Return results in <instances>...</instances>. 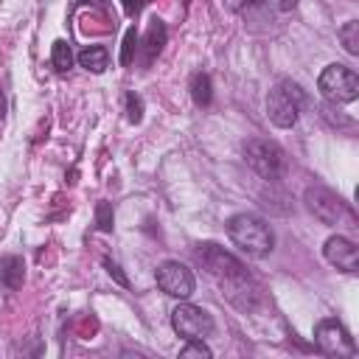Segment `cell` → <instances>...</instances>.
<instances>
[{"label": "cell", "instance_id": "21", "mask_svg": "<svg viewBox=\"0 0 359 359\" xmlns=\"http://www.w3.org/2000/svg\"><path fill=\"white\" fill-rule=\"evenodd\" d=\"M101 264H104V269H107V275H109V278H112L115 283H121L123 289H129V278L123 275V269H121V266H118V264H115L112 258H104Z\"/></svg>", "mask_w": 359, "mask_h": 359}, {"label": "cell", "instance_id": "16", "mask_svg": "<svg viewBox=\"0 0 359 359\" xmlns=\"http://www.w3.org/2000/svg\"><path fill=\"white\" fill-rule=\"evenodd\" d=\"M50 65L59 73H65V70L73 67V50H70V45L65 39H56L53 42V48H50Z\"/></svg>", "mask_w": 359, "mask_h": 359}, {"label": "cell", "instance_id": "10", "mask_svg": "<svg viewBox=\"0 0 359 359\" xmlns=\"http://www.w3.org/2000/svg\"><path fill=\"white\" fill-rule=\"evenodd\" d=\"M323 255H325V261H328L331 266H337V269H342V272H348V275L359 272V250H356V244H353L351 238H345V236H331V238H325Z\"/></svg>", "mask_w": 359, "mask_h": 359}, {"label": "cell", "instance_id": "1", "mask_svg": "<svg viewBox=\"0 0 359 359\" xmlns=\"http://www.w3.org/2000/svg\"><path fill=\"white\" fill-rule=\"evenodd\" d=\"M194 261L216 280L222 294L238 311H252L261 303V286L247 272V266L233 252H227L224 247H219L213 241H202L194 247Z\"/></svg>", "mask_w": 359, "mask_h": 359}, {"label": "cell", "instance_id": "24", "mask_svg": "<svg viewBox=\"0 0 359 359\" xmlns=\"http://www.w3.org/2000/svg\"><path fill=\"white\" fill-rule=\"evenodd\" d=\"M297 6V0H280V8L283 11H289V8H294Z\"/></svg>", "mask_w": 359, "mask_h": 359}, {"label": "cell", "instance_id": "2", "mask_svg": "<svg viewBox=\"0 0 359 359\" xmlns=\"http://www.w3.org/2000/svg\"><path fill=\"white\" fill-rule=\"evenodd\" d=\"M230 241L250 258H264L275 250V233L266 224V219L255 216V213H236L227 219L224 224Z\"/></svg>", "mask_w": 359, "mask_h": 359}, {"label": "cell", "instance_id": "22", "mask_svg": "<svg viewBox=\"0 0 359 359\" xmlns=\"http://www.w3.org/2000/svg\"><path fill=\"white\" fill-rule=\"evenodd\" d=\"M247 3H250V0H222V6H224L227 11H233V14H236V11H241Z\"/></svg>", "mask_w": 359, "mask_h": 359}, {"label": "cell", "instance_id": "14", "mask_svg": "<svg viewBox=\"0 0 359 359\" xmlns=\"http://www.w3.org/2000/svg\"><path fill=\"white\" fill-rule=\"evenodd\" d=\"M188 90H191V98H194L196 107H210V101H213V84H210V76L208 73L196 70L191 76V81H188Z\"/></svg>", "mask_w": 359, "mask_h": 359}, {"label": "cell", "instance_id": "18", "mask_svg": "<svg viewBox=\"0 0 359 359\" xmlns=\"http://www.w3.org/2000/svg\"><path fill=\"white\" fill-rule=\"evenodd\" d=\"M112 202H107V199H101L98 205H95V227L101 230V233H109L112 230Z\"/></svg>", "mask_w": 359, "mask_h": 359}, {"label": "cell", "instance_id": "23", "mask_svg": "<svg viewBox=\"0 0 359 359\" xmlns=\"http://www.w3.org/2000/svg\"><path fill=\"white\" fill-rule=\"evenodd\" d=\"M121 3H123V8H126V14H135V11L140 8V3H143V0H121Z\"/></svg>", "mask_w": 359, "mask_h": 359}, {"label": "cell", "instance_id": "7", "mask_svg": "<svg viewBox=\"0 0 359 359\" xmlns=\"http://www.w3.org/2000/svg\"><path fill=\"white\" fill-rule=\"evenodd\" d=\"M314 345L317 351H323L325 356H356V342L351 337V331L337 320V317H325L314 325Z\"/></svg>", "mask_w": 359, "mask_h": 359}, {"label": "cell", "instance_id": "20", "mask_svg": "<svg viewBox=\"0 0 359 359\" xmlns=\"http://www.w3.org/2000/svg\"><path fill=\"white\" fill-rule=\"evenodd\" d=\"M180 356L182 359H188V356H199V359H210L213 356V351L202 342V339H188V345L185 348H180Z\"/></svg>", "mask_w": 359, "mask_h": 359}, {"label": "cell", "instance_id": "8", "mask_svg": "<svg viewBox=\"0 0 359 359\" xmlns=\"http://www.w3.org/2000/svg\"><path fill=\"white\" fill-rule=\"evenodd\" d=\"M171 328L182 339H205V337H210L216 331V323H213V317L202 306H194V303L182 300L171 311Z\"/></svg>", "mask_w": 359, "mask_h": 359}, {"label": "cell", "instance_id": "15", "mask_svg": "<svg viewBox=\"0 0 359 359\" xmlns=\"http://www.w3.org/2000/svg\"><path fill=\"white\" fill-rule=\"evenodd\" d=\"M342 48L351 53V56H359V20H348L339 31H337Z\"/></svg>", "mask_w": 359, "mask_h": 359}, {"label": "cell", "instance_id": "13", "mask_svg": "<svg viewBox=\"0 0 359 359\" xmlns=\"http://www.w3.org/2000/svg\"><path fill=\"white\" fill-rule=\"evenodd\" d=\"M76 62L90 73H104L109 67V50L104 45H87L84 50H79Z\"/></svg>", "mask_w": 359, "mask_h": 359}, {"label": "cell", "instance_id": "9", "mask_svg": "<svg viewBox=\"0 0 359 359\" xmlns=\"http://www.w3.org/2000/svg\"><path fill=\"white\" fill-rule=\"evenodd\" d=\"M154 280L168 297H177V300H188L194 294V289H196L194 272L180 261H163L154 269Z\"/></svg>", "mask_w": 359, "mask_h": 359}, {"label": "cell", "instance_id": "3", "mask_svg": "<svg viewBox=\"0 0 359 359\" xmlns=\"http://www.w3.org/2000/svg\"><path fill=\"white\" fill-rule=\"evenodd\" d=\"M241 154H244V163L266 182H278L286 177L289 171V154L283 146H278L275 140H266V137H250L244 140L241 146Z\"/></svg>", "mask_w": 359, "mask_h": 359}, {"label": "cell", "instance_id": "5", "mask_svg": "<svg viewBox=\"0 0 359 359\" xmlns=\"http://www.w3.org/2000/svg\"><path fill=\"white\" fill-rule=\"evenodd\" d=\"M317 90L328 104H351L359 95V76L356 70L334 62L317 76Z\"/></svg>", "mask_w": 359, "mask_h": 359}, {"label": "cell", "instance_id": "17", "mask_svg": "<svg viewBox=\"0 0 359 359\" xmlns=\"http://www.w3.org/2000/svg\"><path fill=\"white\" fill-rule=\"evenodd\" d=\"M137 42H140L137 28H135V25H132V28H126V34H123V45H121V65H123V67H129V65L135 62Z\"/></svg>", "mask_w": 359, "mask_h": 359}, {"label": "cell", "instance_id": "12", "mask_svg": "<svg viewBox=\"0 0 359 359\" xmlns=\"http://www.w3.org/2000/svg\"><path fill=\"white\" fill-rule=\"evenodd\" d=\"M25 280V261L20 255H3L0 258V286L8 292H17Z\"/></svg>", "mask_w": 359, "mask_h": 359}, {"label": "cell", "instance_id": "11", "mask_svg": "<svg viewBox=\"0 0 359 359\" xmlns=\"http://www.w3.org/2000/svg\"><path fill=\"white\" fill-rule=\"evenodd\" d=\"M165 39H168L165 22L154 17V20L149 22V28H146L143 39L137 42V50H143V67H151V62L160 56V50H163V45H165Z\"/></svg>", "mask_w": 359, "mask_h": 359}, {"label": "cell", "instance_id": "4", "mask_svg": "<svg viewBox=\"0 0 359 359\" xmlns=\"http://www.w3.org/2000/svg\"><path fill=\"white\" fill-rule=\"evenodd\" d=\"M306 104V93L297 81L292 79H280L269 95H266V118L278 126V129H292L300 118V109Z\"/></svg>", "mask_w": 359, "mask_h": 359}, {"label": "cell", "instance_id": "6", "mask_svg": "<svg viewBox=\"0 0 359 359\" xmlns=\"http://www.w3.org/2000/svg\"><path fill=\"white\" fill-rule=\"evenodd\" d=\"M303 202H306V208L323 222V224H331V227H337L339 222H353V213H351V208L342 202V196L339 194H334L331 188H325V185H309L306 191H303Z\"/></svg>", "mask_w": 359, "mask_h": 359}, {"label": "cell", "instance_id": "19", "mask_svg": "<svg viewBox=\"0 0 359 359\" xmlns=\"http://www.w3.org/2000/svg\"><path fill=\"white\" fill-rule=\"evenodd\" d=\"M126 121L129 123H140L143 121V95L126 93Z\"/></svg>", "mask_w": 359, "mask_h": 359}]
</instances>
